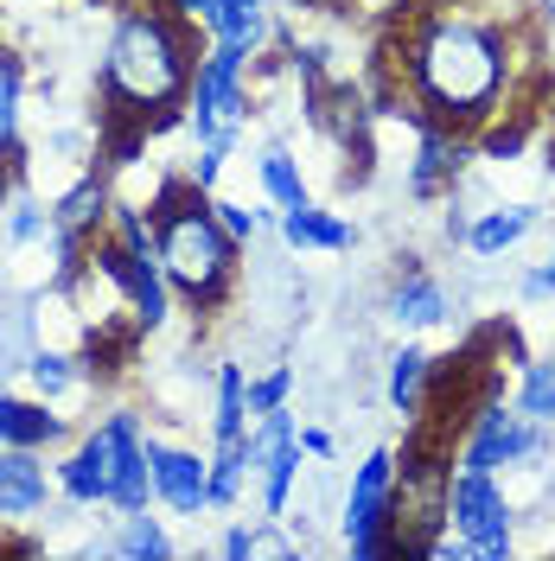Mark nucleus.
I'll return each mask as SVG.
<instances>
[{
	"label": "nucleus",
	"mask_w": 555,
	"mask_h": 561,
	"mask_svg": "<svg viewBox=\"0 0 555 561\" xmlns=\"http://www.w3.org/2000/svg\"><path fill=\"white\" fill-rule=\"evenodd\" d=\"M147 472H154V504H167L173 517H205L211 511V459L192 447H173L160 434H147Z\"/></svg>",
	"instance_id": "9"
},
{
	"label": "nucleus",
	"mask_w": 555,
	"mask_h": 561,
	"mask_svg": "<svg viewBox=\"0 0 555 561\" xmlns=\"http://www.w3.org/2000/svg\"><path fill=\"white\" fill-rule=\"evenodd\" d=\"M383 307H389L396 325H416L421 332V325H441V319H448V287L428 275V268H403Z\"/></svg>",
	"instance_id": "16"
},
{
	"label": "nucleus",
	"mask_w": 555,
	"mask_h": 561,
	"mask_svg": "<svg viewBox=\"0 0 555 561\" xmlns=\"http://www.w3.org/2000/svg\"><path fill=\"white\" fill-rule=\"evenodd\" d=\"M518 409H523L530 421H543V427H555V357H530V364H523Z\"/></svg>",
	"instance_id": "26"
},
{
	"label": "nucleus",
	"mask_w": 555,
	"mask_h": 561,
	"mask_svg": "<svg viewBox=\"0 0 555 561\" xmlns=\"http://www.w3.org/2000/svg\"><path fill=\"white\" fill-rule=\"evenodd\" d=\"M249 472H256L249 440H217V454H211V511H237Z\"/></svg>",
	"instance_id": "22"
},
{
	"label": "nucleus",
	"mask_w": 555,
	"mask_h": 561,
	"mask_svg": "<svg viewBox=\"0 0 555 561\" xmlns=\"http://www.w3.org/2000/svg\"><path fill=\"white\" fill-rule=\"evenodd\" d=\"M543 454H550V427L530 421L523 409H505V402H479L473 421L460 427L466 472H511V466H536Z\"/></svg>",
	"instance_id": "5"
},
{
	"label": "nucleus",
	"mask_w": 555,
	"mask_h": 561,
	"mask_svg": "<svg viewBox=\"0 0 555 561\" xmlns=\"http://www.w3.org/2000/svg\"><path fill=\"white\" fill-rule=\"evenodd\" d=\"M0 440H7V447H33V454H45V447L70 440V421L52 415L45 396H7V389H0Z\"/></svg>",
	"instance_id": "12"
},
{
	"label": "nucleus",
	"mask_w": 555,
	"mask_h": 561,
	"mask_svg": "<svg viewBox=\"0 0 555 561\" xmlns=\"http://www.w3.org/2000/svg\"><path fill=\"white\" fill-rule=\"evenodd\" d=\"M403 38H409V96H416L421 122H441V128L479 140V128L511 108L518 51L505 26L441 7V13H416V26Z\"/></svg>",
	"instance_id": "1"
},
{
	"label": "nucleus",
	"mask_w": 555,
	"mask_h": 561,
	"mask_svg": "<svg viewBox=\"0 0 555 561\" xmlns=\"http://www.w3.org/2000/svg\"><path fill=\"white\" fill-rule=\"evenodd\" d=\"M52 472H58V497H65V504H77V511L109 504V466H103V440H97V427H90V434L70 447V459H58Z\"/></svg>",
	"instance_id": "13"
},
{
	"label": "nucleus",
	"mask_w": 555,
	"mask_h": 561,
	"mask_svg": "<svg viewBox=\"0 0 555 561\" xmlns=\"http://www.w3.org/2000/svg\"><path fill=\"white\" fill-rule=\"evenodd\" d=\"M249 421L256 415H275V409H287V396H294V370L287 364H269L262 377H249Z\"/></svg>",
	"instance_id": "28"
},
{
	"label": "nucleus",
	"mask_w": 555,
	"mask_h": 561,
	"mask_svg": "<svg viewBox=\"0 0 555 561\" xmlns=\"http://www.w3.org/2000/svg\"><path fill=\"white\" fill-rule=\"evenodd\" d=\"M448 524L453 536L473 542V561H505L518 542H511V497L498 485V472H453L448 479Z\"/></svg>",
	"instance_id": "6"
},
{
	"label": "nucleus",
	"mask_w": 555,
	"mask_h": 561,
	"mask_svg": "<svg viewBox=\"0 0 555 561\" xmlns=\"http://www.w3.org/2000/svg\"><path fill=\"white\" fill-rule=\"evenodd\" d=\"M58 472H45V454L33 447H0V524H33L52 504Z\"/></svg>",
	"instance_id": "11"
},
{
	"label": "nucleus",
	"mask_w": 555,
	"mask_h": 561,
	"mask_svg": "<svg viewBox=\"0 0 555 561\" xmlns=\"http://www.w3.org/2000/svg\"><path fill=\"white\" fill-rule=\"evenodd\" d=\"M479 140L460 135V128H441V122H421L416 128V160H409V198H441L460 185V173L473 167Z\"/></svg>",
	"instance_id": "10"
},
{
	"label": "nucleus",
	"mask_w": 555,
	"mask_h": 561,
	"mask_svg": "<svg viewBox=\"0 0 555 561\" xmlns=\"http://www.w3.org/2000/svg\"><path fill=\"white\" fill-rule=\"evenodd\" d=\"M211 210H217V224H224L237 243H256V230L275 217V205H269V210H249V205H237V198H211Z\"/></svg>",
	"instance_id": "29"
},
{
	"label": "nucleus",
	"mask_w": 555,
	"mask_h": 561,
	"mask_svg": "<svg viewBox=\"0 0 555 561\" xmlns=\"http://www.w3.org/2000/svg\"><path fill=\"white\" fill-rule=\"evenodd\" d=\"M518 294H523V300H550V294H555V255L543 262V268H530V275L518 280Z\"/></svg>",
	"instance_id": "31"
},
{
	"label": "nucleus",
	"mask_w": 555,
	"mask_h": 561,
	"mask_svg": "<svg viewBox=\"0 0 555 561\" xmlns=\"http://www.w3.org/2000/svg\"><path fill=\"white\" fill-rule=\"evenodd\" d=\"M536 13H543V20L555 26V0H536Z\"/></svg>",
	"instance_id": "34"
},
{
	"label": "nucleus",
	"mask_w": 555,
	"mask_h": 561,
	"mask_svg": "<svg viewBox=\"0 0 555 561\" xmlns=\"http://www.w3.org/2000/svg\"><path fill=\"white\" fill-rule=\"evenodd\" d=\"M205 38H230V45H243V51H262V38H269V7L217 0V13L205 20Z\"/></svg>",
	"instance_id": "25"
},
{
	"label": "nucleus",
	"mask_w": 555,
	"mask_h": 561,
	"mask_svg": "<svg viewBox=\"0 0 555 561\" xmlns=\"http://www.w3.org/2000/svg\"><path fill=\"white\" fill-rule=\"evenodd\" d=\"M217 556L249 561V556H256V524H230V529H224V542H217Z\"/></svg>",
	"instance_id": "30"
},
{
	"label": "nucleus",
	"mask_w": 555,
	"mask_h": 561,
	"mask_svg": "<svg viewBox=\"0 0 555 561\" xmlns=\"http://www.w3.org/2000/svg\"><path fill=\"white\" fill-rule=\"evenodd\" d=\"M249 58L230 38H205L199 70H192V96H185V128L192 140H237L249 115Z\"/></svg>",
	"instance_id": "4"
},
{
	"label": "nucleus",
	"mask_w": 555,
	"mask_h": 561,
	"mask_svg": "<svg viewBox=\"0 0 555 561\" xmlns=\"http://www.w3.org/2000/svg\"><path fill=\"white\" fill-rule=\"evenodd\" d=\"M301 454L332 459V434H326V427H301Z\"/></svg>",
	"instance_id": "33"
},
{
	"label": "nucleus",
	"mask_w": 555,
	"mask_h": 561,
	"mask_svg": "<svg viewBox=\"0 0 555 561\" xmlns=\"http://www.w3.org/2000/svg\"><path fill=\"white\" fill-rule=\"evenodd\" d=\"M275 224H281V243L287 249H326V255H339V249L358 243V224H346L339 210H319L313 198L294 210H275Z\"/></svg>",
	"instance_id": "15"
},
{
	"label": "nucleus",
	"mask_w": 555,
	"mask_h": 561,
	"mask_svg": "<svg viewBox=\"0 0 555 561\" xmlns=\"http://www.w3.org/2000/svg\"><path fill=\"white\" fill-rule=\"evenodd\" d=\"M389 497H396V454L371 447L358 459L351 491H346V549L358 561L396 556V542H389Z\"/></svg>",
	"instance_id": "7"
},
{
	"label": "nucleus",
	"mask_w": 555,
	"mask_h": 561,
	"mask_svg": "<svg viewBox=\"0 0 555 561\" xmlns=\"http://www.w3.org/2000/svg\"><path fill=\"white\" fill-rule=\"evenodd\" d=\"M147 217H154V255H160V268L173 280V300H185L192 313H217L230 280H237L243 243L217 224L211 192L192 173H167Z\"/></svg>",
	"instance_id": "3"
},
{
	"label": "nucleus",
	"mask_w": 555,
	"mask_h": 561,
	"mask_svg": "<svg viewBox=\"0 0 555 561\" xmlns=\"http://www.w3.org/2000/svg\"><path fill=\"white\" fill-rule=\"evenodd\" d=\"M199 33L192 20H179L167 0H135L122 7L115 33L97 65V115H128L147 135L185 122V96H192V70H199Z\"/></svg>",
	"instance_id": "2"
},
{
	"label": "nucleus",
	"mask_w": 555,
	"mask_h": 561,
	"mask_svg": "<svg viewBox=\"0 0 555 561\" xmlns=\"http://www.w3.org/2000/svg\"><path fill=\"white\" fill-rule=\"evenodd\" d=\"M256 179H262V198L275 210L307 205V179H301V160H294L287 147H262V153H256Z\"/></svg>",
	"instance_id": "23"
},
{
	"label": "nucleus",
	"mask_w": 555,
	"mask_h": 561,
	"mask_svg": "<svg viewBox=\"0 0 555 561\" xmlns=\"http://www.w3.org/2000/svg\"><path fill=\"white\" fill-rule=\"evenodd\" d=\"M211 383H217V402H211V440H243L249 434V377L243 364H217L211 370Z\"/></svg>",
	"instance_id": "20"
},
{
	"label": "nucleus",
	"mask_w": 555,
	"mask_h": 561,
	"mask_svg": "<svg viewBox=\"0 0 555 561\" xmlns=\"http://www.w3.org/2000/svg\"><path fill=\"white\" fill-rule=\"evenodd\" d=\"M26 383H33V396L58 402V396H70V389L83 383V357H70V351H52V345L26 351Z\"/></svg>",
	"instance_id": "24"
},
{
	"label": "nucleus",
	"mask_w": 555,
	"mask_h": 561,
	"mask_svg": "<svg viewBox=\"0 0 555 561\" xmlns=\"http://www.w3.org/2000/svg\"><path fill=\"white\" fill-rule=\"evenodd\" d=\"M7 243L13 249L52 243V205H38L33 192H13V205H7Z\"/></svg>",
	"instance_id": "27"
},
{
	"label": "nucleus",
	"mask_w": 555,
	"mask_h": 561,
	"mask_svg": "<svg viewBox=\"0 0 555 561\" xmlns=\"http://www.w3.org/2000/svg\"><path fill=\"white\" fill-rule=\"evenodd\" d=\"M109 205H115L109 173H103V167H83L77 185L52 198V224H58V230H77V237H97V230L109 224Z\"/></svg>",
	"instance_id": "14"
},
{
	"label": "nucleus",
	"mask_w": 555,
	"mask_h": 561,
	"mask_svg": "<svg viewBox=\"0 0 555 561\" xmlns=\"http://www.w3.org/2000/svg\"><path fill=\"white\" fill-rule=\"evenodd\" d=\"M179 542L160 529V517L147 511H115V536H109V556H128V561H167Z\"/></svg>",
	"instance_id": "21"
},
{
	"label": "nucleus",
	"mask_w": 555,
	"mask_h": 561,
	"mask_svg": "<svg viewBox=\"0 0 555 561\" xmlns=\"http://www.w3.org/2000/svg\"><path fill=\"white\" fill-rule=\"evenodd\" d=\"M0 447H7V440H0Z\"/></svg>",
	"instance_id": "35"
},
{
	"label": "nucleus",
	"mask_w": 555,
	"mask_h": 561,
	"mask_svg": "<svg viewBox=\"0 0 555 561\" xmlns=\"http://www.w3.org/2000/svg\"><path fill=\"white\" fill-rule=\"evenodd\" d=\"M20 103H26V58L13 45H0V160H26Z\"/></svg>",
	"instance_id": "19"
},
{
	"label": "nucleus",
	"mask_w": 555,
	"mask_h": 561,
	"mask_svg": "<svg viewBox=\"0 0 555 561\" xmlns=\"http://www.w3.org/2000/svg\"><path fill=\"white\" fill-rule=\"evenodd\" d=\"M103 440V466H109V511H147L154 504V472H147V427L140 415L115 409L97 421Z\"/></svg>",
	"instance_id": "8"
},
{
	"label": "nucleus",
	"mask_w": 555,
	"mask_h": 561,
	"mask_svg": "<svg viewBox=\"0 0 555 561\" xmlns=\"http://www.w3.org/2000/svg\"><path fill=\"white\" fill-rule=\"evenodd\" d=\"M530 230H536V205H498V210H479V217H473V230H466V249L491 262V255L518 249Z\"/></svg>",
	"instance_id": "17"
},
{
	"label": "nucleus",
	"mask_w": 555,
	"mask_h": 561,
	"mask_svg": "<svg viewBox=\"0 0 555 561\" xmlns=\"http://www.w3.org/2000/svg\"><path fill=\"white\" fill-rule=\"evenodd\" d=\"M428 370H434V357L421 345H403L389 357V377H383V396H389V409L403 421H416L428 409Z\"/></svg>",
	"instance_id": "18"
},
{
	"label": "nucleus",
	"mask_w": 555,
	"mask_h": 561,
	"mask_svg": "<svg viewBox=\"0 0 555 561\" xmlns=\"http://www.w3.org/2000/svg\"><path fill=\"white\" fill-rule=\"evenodd\" d=\"M167 7H173L179 20H192V26H205L211 13H217V0H167Z\"/></svg>",
	"instance_id": "32"
}]
</instances>
